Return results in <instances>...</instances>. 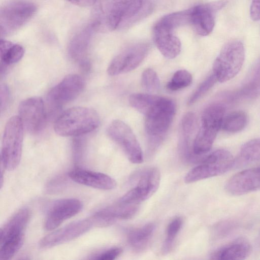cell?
Returning <instances> with one entry per match:
<instances>
[{"instance_id": "obj_1", "label": "cell", "mask_w": 260, "mask_h": 260, "mask_svg": "<svg viewBox=\"0 0 260 260\" xmlns=\"http://www.w3.org/2000/svg\"><path fill=\"white\" fill-rule=\"evenodd\" d=\"M146 0H100L93 12L96 30L108 31L127 26L150 11Z\"/></svg>"}, {"instance_id": "obj_2", "label": "cell", "mask_w": 260, "mask_h": 260, "mask_svg": "<svg viewBox=\"0 0 260 260\" xmlns=\"http://www.w3.org/2000/svg\"><path fill=\"white\" fill-rule=\"evenodd\" d=\"M100 123V117L95 110L77 106L67 109L58 117L54 129L61 136L79 137L93 131Z\"/></svg>"}, {"instance_id": "obj_3", "label": "cell", "mask_w": 260, "mask_h": 260, "mask_svg": "<svg viewBox=\"0 0 260 260\" xmlns=\"http://www.w3.org/2000/svg\"><path fill=\"white\" fill-rule=\"evenodd\" d=\"M235 164V160L230 152L223 149L216 150L202 155L198 165L186 174L184 181L191 183L222 175L230 170Z\"/></svg>"}, {"instance_id": "obj_4", "label": "cell", "mask_w": 260, "mask_h": 260, "mask_svg": "<svg viewBox=\"0 0 260 260\" xmlns=\"http://www.w3.org/2000/svg\"><path fill=\"white\" fill-rule=\"evenodd\" d=\"M24 126L18 116L11 117L6 123L2 138L1 166L13 171L19 165L22 155Z\"/></svg>"}, {"instance_id": "obj_5", "label": "cell", "mask_w": 260, "mask_h": 260, "mask_svg": "<svg viewBox=\"0 0 260 260\" xmlns=\"http://www.w3.org/2000/svg\"><path fill=\"white\" fill-rule=\"evenodd\" d=\"M244 58L241 41L233 40L225 43L213 63V73L217 81L225 82L235 77L242 68Z\"/></svg>"}, {"instance_id": "obj_6", "label": "cell", "mask_w": 260, "mask_h": 260, "mask_svg": "<svg viewBox=\"0 0 260 260\" xmlns=\"http://www.w3.org/2000/svg\"><path fill=\"white\" fill-rule=\"evenodd\" d=\"M36 10V6L26 1L14 0L4 5L0 11L1 37L9 35L21 28Z\"/></svg>"}, {"instance_id": "obj_7", "label": "cell", "mask_w": 260, "mask_h": 260, "mask_svg": "<svg viewBox=\"0 0 260 260\" xmlns=\"http://www.w3.org/2000/svg\"><path fill=\"white\" fill-rule=\"evenodd\" d=\"M176 109L172 100L160 96L145 115V128L148 135L157 138L163 135L173 121Z\"/></svg>"}, {"instance_id": "obj_8", "label": "cell", "mask_w": 260, "mask_h": 260, "mask_svg": "<svg viewBox=\"0 0 260 260\" xmlns=\"http://www.w3.org/2000/svg\"><path fill=\"white\" fill-rule=\"evenodd\" d=\"M107 134L122 149L128 160L133 164L143 161V152L131 128L120 120H114L109 125Z\"/></svg>"}, {"instance_id": "obj_9", "label": "cell", "mask_w": 260, "mask_h": 260, "mask_svg": "<svg viewBox=\"0 0 260 260\" xmlns=\"http://www.w3.org/2000/svg\"><path fill=\"white\" fill-rule=\"evenodd\" d=\"M149 47L148 43H139L124 49L112 60L107 69L108 74L116 76L134 70L144 59Z\"/></svg>"}, {"instance_id": "obj_10", "label": "cell", "mask_w": 260, "mask_h": 260, "mask_svg": "<svg viewBox=\"0 0 260 260\" xmlns=\"http://www.w3.org/2000/svg\"><path fill=\"white\" fill-rule=\"evenodd\" d=\"M160 174L157 168H151L142 173L137 186L128 190L119 202L129 204H138L149 199L158 189Z\"/></svg>"}, {"instance_id": "obj_11", "label": "cell", "mask_w": 260, "mask_h": 260, "mask_svg": "<svg viewBox=\"0 0 260 260\" xmlns=\"http://www.w3.org/2000/svg\"><path fill=\"white\" fill-rule=\"evenodd\" d=\"M85 81L77 74L66 76L52 88L47 95V101L51 107L59 108L78 96L84 89Z\"/></svg>"}, {"instance_id": "obj_12", "label": "cell", "mask_w": 260, "mask_h": 260, "mask_svg": "<svg viewBox=\"0 0 260 260\" xmlns=\"http://www.w3.org/2000/svg\"><path fill=\"white\" fill-rule=\"evenodd\" d=\"M176 28L161 18L154 25L153 36L154 43L160 52L166 58H174L180 53L181 43L175 35Z\"/></svg>"}, {"instance_id": "obj_13", "label": "cell", "mask_w": 260, "mask_h": 260, "mask_svg": "<svg viewBox=\"0 0 260 260\" xmlns=\"http://www.w3.org/2000/svg\"><path fill=\"white\" fill-rule=\"evenodd\" d=\"M99 219L92 218L79 220L53 232L43 238L39 243L41 248H50L73 240L89 230L94 224L101 225Z\"/></svg>"}, {"instance_id": "obj_14", "label": "cell", "mask_w": 260, "mask_h": 260, "mask_svg": "<svg viewBox=\"0 0 260 260\" xmlns=\"http://www.w3.org/2000/svg\"><path fill=\"white\" fill-rule=\"evenodd\" d=\"M18 115L24 127L28 132H39L46 120L45 106L42 98L34 96L21 101L18 107Z\"/></svg>"}, {"instance_id": "obj_15", "label": "cell", "mask_w": 260, "mask_h": 260, "mask_svg": "<svg viewBox=\"0 0 260 260\" xmlns=\"http://www.w3.org/2000/svg\"><path fill=\"white\" fill-rule=\"evenodd\" d=\"M227 2L219 1L202 4L190 8V24L200 36H206L213 30L215 25V14L223 8Z\"/></svg>"}, {"instance_id": "obj_16", "label": "cell", "mask_w": 260, "mask_h": 260, "mask_svg": "<svg viewBox=\"0 0 260 260\" xmlns=\"http://www.w3.org/2000/svg\"><path fill=\"white\" fill-rule=\"evenodd\" d=\"M82 208L81 202L77 199H64L55 202L48 211L45 229L49 231L56 229L64 221L79 213Z\"/></svg>"}, {"instance_id": "obj_17", "label": "cell", "mask_w": 260, "mask_h": 260, "mask_svg": "<svg viewBox=\"0 0 260 260\" xmlns=\"http://www.w3.org/2000/svg\"><path fill=\"white\" fill-rule=\"evenodd\" d=\"M226 191L238 196L260 189V167L239 172L231 177L225 184Z\"/></svg>"}, {"instance_id": "obj_18", "label": "cell", "mask_w": 260, "mask_h": 260, "mask_svg": "<svg viewBox=\"0 0 260 260\" xmlns=\"http://www.w3.org/2000/svg\"><path fill=\"white\" fill-rule=\"evenodd\" d=\"M69 176L78 184L96 189L111 190L117 186L116 181L110 176L83 169L72 170Z\"/></svg>"}, {"instance_id": "obj_19", "label": "cell", "mask_w": 260, "mask_h": 260, "mask_svg": "<svg viewBox=\"0 0 260 260\" xmlns=\"http://www.w3.org/2000/svg\"><path fill=\"white\" fill-rule=\"evenodd\" d=\"M251 251L249 242L244 238H239L218 248L210 256L213 259L240 260L247 257Z\"/></svg>"}, {"instance_id": "obj_20", "label": "cell", "mask_w": 260, "mask_h": 260, "mask_svg": "<svg viewBox=\"0 0 260 260\" xmlns=\"http://www.w3.org/2000/svg\"><path fill=\"white\" fill-rule=\"evenodd\" d=\"M94 30H96V29L94 25L91 23L73 38L68 48L69 54L72 59L80 62L86 59L85 55L91 36Z\"/></svg>"}, {"instance_id": "obj_21", "label": "cell", "mask_w": 260, "mask_h": 260, "mask_svg": "<svg viewBox=\"0 0 260 260\" xmlns=\"http://www.w3.org/2000/svg\"><path fill=\"white\" fill-rule=\"evenodd\" d=\"M27 208L18 210L1 229L0 242L10 238L24 235V232L30 217Z\"/></svg>"}, {"instance_id": "obj_22", "label": "cell", "mask_w": 260, "mask_h": 260, "mask_svg": "<svg viewBox=\"0 0 260 260\" xmlns=\"http://www.w3.org/2000/svg\"><path fill=\"white\" fill-rule=\"evenodd\" d=\"M138 209L137 204H125L118 202L97 212L96 215L110 224L116 219H126L134 216Z\"/></svg>"}, {"instance_id": "obj_23", "label": "cell", "mask_w": 260, "mask_h": 260, "mask_svg": "<svg viewBox=\"0 0 260 260\" xmlns=\"http://www.w3.org/2000/svg\"><path fill=\"white\" fill-rule=\"evenodd\" d=\"M225 111V107L220 104L209 105L202 113L201 127L218 133L221 128Z\"/></svg>"}, {"instance_id": "obj_24", "label": "cell", "mask_w": 260, "mask_h": 260, "mask_svg": "<svg viewBox=\"0 0 260 260\" xmlns=\"http://www.w3.org/2000/svg\"><path fill=\"white\" fill-rule=\"evenodd\" d=\"M241 92L250 99L256 98L260 95V56L250 69L243 84Z\"/></svg>"}, {"instance_id": "obj_25", "label": "cell", "mask_w": 260, "mask_h": 260, "mask_svg": "<svg viewBox=\"0 0 260 260\" xmlns=\"http://www.w3.org/2000/svg\"><path fill=\"white\" fill-rule=\"evenodd\" d=\"M24 53V49L20 45L4 39L1 40V65L7 67L17 63L22 58Z\"/></svg>"}, {"instance_id": "obj_26", "label": "cell", "mask_w": 260, "mask_h": 260, "mask_svg": "<svg viewBox=\"0 0 260 260\" xmlns=\"http://www.w3.org/2000/svg\"><path fill=\"white\" fill-rule=\"evenodd\" d=\"M155 230L153 223H147L139 228L130 231L127 235V241L135 249L144 247L152 237Z\"/></svg>"}, {"instance_id": "obj_27", "label": "cell", "mask_w": 260, "mask_h": 260, "mask_svg": "<svg viewBox=\"0 0 260 260\" xmlns=\"http://www.w3.org/2000/svg\"><path fill=\"white\" fill-rule=\"evenodd\" d=\"M247 114L243 111H234L224 116L221 128L229 133H237L242 131L247 124Z\"/></svg>"}, {"instance_id": "obj_28", "label": "cell", "mask_w": 260, "mask_h": 260, "mask_svg": "<svg viewBox=\"0 0 260 260\" xmlns=\"http://www.w3.org/2000/svg\"><path fill=\"white\" fill-rule=\"evenodd\" d=\"M260 160V138L248 141L241 146L239 161L249 163Z\"/></svg>"}, {"instance_id": "obj_29", "label": "cell", "mask_w": 260, "mask_h": 260, "mask_svg": "<svg viewBox=\"0 0 260 260\" xmlns=\"http://www.w3.org/2000/svg\"><path fill=\"white\" fill-rule=\"evenodd\" d=\"M160 96L147 93H134L129 98L131 106L145 115Z\"/></svg>"}, {"instance_id": "obj_30", "label": "cell", "mask_w": 260, "mask_h": 260, "mask_svg": "<svg viewBox=\"0 0 260 260\" xmlns=\"http://www.w3.org/2000/svg\"><path fill=\"white\" fill-rule=\"evenodd\" d=\"M24 239L22 235L0 242V259H11L22 247Z\"/></svg>"}, {"instance_id": "obj_31", "label": "cell", "mask_w": 260, "mask_h": 260, "mask_svg": "<svg viewBox=\"0 0 260 260\" xmlns=\"http://www.w3.org/2000/svg\"><path fill=\"white\" fill-rule=\"evenodd\" d=\"M183 222L182 217H177L169 223L166 237L162 246L164 254L168 253L171 250L174 240L182 228Z\"/></svg>"}, {"instance_id": "obj_32", "label": "cell", "mask_w": 260, "mask_h": 260, "mask_svg": "<svg viewBox=\"0 0 260 260\" xmlns=\"http://www.w3.org/2000/svg\"><path fill=\"white\" fill-rule=\"evenodd\" d=\"M192 80V75L189 72L185 70H178L167 83V88L172 91L178 90L188 86Z\"/></svg>"}, {"instance_id": "obj_33", "label": "cell", "mask_w": 260, "mask_h": 260, "mask_svg": "<svg viewBox=\"0 0 260 260\" xmlns=\"http://www.w3.org/2000/svg\"><path fill=\"white\" fill-rule=\"evenodd\" d=\"M141 85L143 88L149 92H156L160 88V81L156 73L152 69H145L142 74Z\"/></svg>"}, {"instance_id": "obj_34", "label": "cell", "mask_w": 260, "mask_h": 260, "mask_svg": "<svg viewBox=\"0 0 260 260\" xmlns=\"http://www.w3.org/2000/svg\"><path fill=\"white\" fill-rule=\"evenodd\" d=\"M238 224L234 220L226 219L215 224L212 228V236L215 239H222L233 233Z\"/></svg>"}, {"instance_id": "obj_35", "label": "cell", "mask_w": 260, "mask_h": 260, "mask_svg": "<svg viewBox=\"0 0 260 260\" xmlns=\"http://www.w3.org/2000/svg\"><path fill=\"white\" fill-rule=\"evenodd\" d=\"M217 81L213 73L208 76L189 98L187 104L191 105L202 97Z\"/></svg>"}, {"instance_id": "obj_36", "label": "cell", "mask_w": 260, "mask_h": 260, "mask_svg": "<svg viewBox=\"0 0 260 260\" xmlns=\"http://www.w3.org/2000/svg\"><path fill=\"white\" fill-rule=\"evenodd\" d=\"M196 123L194 114L192 112L186 113L182 120V127L183 132L187 135L191 134L196 128Z\"/></svg>"}, {"instance_id": "obj_37", "label": "cell", "mask_w": 260, "mask_h": 260, "mask_svg": "<svg viewBox=\"0 0 260 260\" xmlns=\"http://www.w3.org/2000/svg\"><path fill=\"white\" fill-rule=\"evenodd\" d=\"M122 252V249L120 248H112L96 255L95 259L99 260H113L120 255Z\"/></svg>"}, {"instance_id": "obj_38", "label": "cell", "mask_w": 260, "mask_h": 260, "mask_svg": "<svg viewBox=\"0 0 260 260\" xmlns=\"http://www.w3.org/2000/svg\"><path fill=\"white\" fill-rule=\"evenodd\" d=\"M10 94L9 88L5 84L1 85V111H5L9 103Z\"/></svg>"}, {"instance_id": "obj_39", "label": "cell", "mask_w": 260, "mask_h": 260, "mask_svg": "<svg viewBox=\"0 0 260 260\" xmlns=\"http://www.w3.org/2000/svg\"><path fill=\"white\" fill-rule=\"evenodd\" d=\"M250 16L253 21L260 20V0H252L250 8Z\"/></svg>"}, {"instance_id": "obj_40", "label": "cell", "mask_w": 260, "mask_h": 260, "mask_svg": "<svg viewBox=\"0 0 260 260\" xmlns=\"http://www.w3.org/2000/svg\"><path fill=\"white\" fill-rule=\"evenodd\" d=\"M72 4L81 6L87 7L93 5L97 0H67Z\"/></svg>"}, {"instance_id": "obj_41", "label": "cell", "mask_w": 260, "mask_h": 260, "mask_svg": "<svg viewBox=\"0 0 260 260\" xmlns=\"http://www.w3.org/2000/svg\"><path fill=\"white\" fill-rule=\"evenodd\" d=\"M80 67L84 72H88L90 69V62L87 59H85L79 62Z\"/></svg>"}, {"instance_id": "obj_42", "label": "cell", "mask_w": 260, "mask_h": 260, "mask_svg": "<svg viewBox=\"0 0 260 260\" xmlns=\"http://www.w3.org/2000/svg\"><path fill=\"white\" fill-rule=\"evenodd\" d=\"M255 246L258 249H260V230L256 238Z\"/></svg>"}]
</instances>
